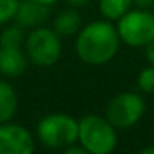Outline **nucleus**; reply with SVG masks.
Masks as SVG:
<instances>
[{"mask_svg": "<svg viewBox=\"0 0 154 154\" xmlns=\"http://www.w3.org/2000/svg\"><path fill=\"white\" fill-rule=\"evenodd\" d=\"M119 35L109 20H96L78 32L76 55L86 65H104L113 60L119 48Z\"/></svg>", "mask_w": 154, "mask_h": 154, "instance_id": "nucleus-1", "label": "nucleus"}, {"mask_svg": "<svg viewBox=\"0 0 154 154\" xmlns=\"http://www.w3.org/2000/svg\"><path fill=\"white\" fill-rule=\"evenodd\" d=\"M78 143L90 154H109L116 149V128L104 118L86 114L78 121Z\"/></svg>", "mask_w": 154, "mask_h": 154, "instance_id": "nucleus-2", "label": "nucleus"}, {"mask_svg": "<svg viewBox=\"0 0 154 154\" xmlns=\"http://www.w3.org/2000/svg\"><path fill=\"white\" fill-rule=\"evenodd\" d=\"M78 121L65 113H51L40 119L37 134L42 144L53 149H65L78 143Z\"/></svg>", "mask_w": 154, "mask_h": 154, "instance_id": "nucleus-3", "label": "nucleus"}, {"mask_svg": "<svg viewBox=\"0 0 154 154\" xmlns=\"http://www.w3.org/2000/svg\"><path fill=\"white\" fill-rule=\"evenodd\" d=\"M28 61L42 68L53 66L61 55V40L60 35L53 28L37 27L25 40Z\"/></svg>", "mask_w": 154, "mask_h": 154, "instance_id": "nucleus-4", "label": "nucleus"}, {"mask_svg": "<svg viewBox=\"0 0 154 154\" xmlns=\"http://www.w3.org/2000/svg\"><path fill=\"white\" fill-rule=\"evenodd\" d=\"M118 35L129 47H146L154 40V15L146 8L128 10L118 20Z\"/></svg>", "mask_w": 154, "mask_h": 154, "instance_id": "nucleus-5", "label": "nucleus"}, {"mask_svg": "<svg viewBox=\"0 0 154 154\" xmlns=\"http://www.w3.org/2000/svg\"><path fill=\"white\" fill-rule=\"evenodd\" d=\"M144 100L136 93H119L108 103L106 119L116 129L131 128L143 118L144 114Z\"/></svg>", "mask_w": 154, "mask_h": 154, "instance_id": "nucleus-6", "label": "nucleus"}, {"mask_svg": "<svg viewBox=\"0 0 154 154\" xmlns=\"http://www.w3.org/2000/svg\"><path fill=\"white\" fill-rule=\"evenodd\" d=\"M35 143L27 128L15 123H0V154H30Z\"/></svg>", "mask_w": 154, "mask_h": 154, "instance_id": "nucleus-7", "label": "nucleus"}, {"mask_svg": "<svg viewBox=\"0 0 154 154\" xmlns=\"http://www.w3.org/2000/svg\"><path fill=\"white\" fill-rule=\"evenodd\" d=\"M50 17V5L40 4L37 0H22L18 5L15 20L23 28L42 27Z\"/></svg>", "mask_w": 154, "mask_h": 154, "instance_id": "nucleus-8", "label": "nucleus"}, {"mask_svg": "<svg viewBox=\"0 0 154 154\" xmlns=\"http://www.w3.org/2000/svg\"><path fill=\"white\" fill-rule=\"evenodd\" d=\"M28 57L22 48L0 47V73L7 78H18L27 70Z\"/></svg>", "mask_w": 154, "mask_h": 154, "instance_id": "nucleus-9", "label": "nucleus"}, {"mask_svg": "<svg viewBox=\"0 0 154 154\" xmlns=\"http://www.w3.org/2000/svg\"><path fill=\"white\" fill-rule=\"evenodd\" d=\"M18 108L17 91L8 81L0 80V123H7L15 116Z\"/></svg>", "mask_w": 154, "mask_h": 154, "instance_id": "nucleus-10", "label": "nucleus"}, {"mask_svg": "<svg viewBox=\"0 0 154 154\" xmlns=\"http://www.w3.org/2000/svg\"><path fill=\"white\" fill-rule=\"evenodd\" d=\"M80 28H81V17L75 8L61 12L53 22V30L60 37H71V35L78 33Z\"/></svg>", "mask_w": 154, "mask_h": 154, "instance_id": "nucleus-11", "label": "nucleus"}, {"mask_svg": "<svg viewBox=\"0 0 154 154\" xmlns=\"http://www.w3.org/2000/svg\"><path fill=\"white\" fill-rule=\"evenodd\" d=\"M133 0H100V12L106 20H119L128 10H131Z\"/></svg>", "mask_w": 154, "mask_h": 154, "instance_id": "nucleus-12", "label": "nucleus"}, {"mask_svg": "<svg viewBox=\"0 0 154 154\" xmlns=\"http://www.w3.org/2000/svg\"><path fill=\"white\" fill-rule=\"evenodd\" d=\"M23 42H25V33L22 25H12V27L5 28L0 35V47L22 48Z\"/></svg>", "mask_w": 154, "mask_h": 154, "instance_id": "nucleus-13", "label": "nucleus"}, {"mask_svg": "<svg viewBox=\"0 0 154 154\" xmlns=\"http://www.w3.org/2000/svg\"><path fill=\"white\" fill-rule=\"evenodd\" d=\"M18 5H20V0H0V25L14 20Z\"/></svg>", "mask_w": 154, "mask_h": 154, "instance_id": "nucleus-14", "label": "nucleus"}, {"mask_svg": "<svg viewBox=\"0 0 154 154\" xmlns=\"http://www.w3.org/2000/svg\"><path fill=\"white\" fill-rule=\"evenodd\" d=\"M137 86L144 93L154 94V66L152 65L149 68L141 70V73L137 75Z\"/></svg>", "mask_w": 154, "mask_h": 154, "instance_id": "nucleus-15", "label": "nucleus"}, {"mask_svg": "<svg viewBox=\"0 0 154 154\" xmlns=\"http://www.w3.org/2000/svg\"><path fill=\"white\" fill-rule=\"evenodd\" d=\"M65 152H66V154H85V152H86V149H85L81 144H80V146H76V143H75V144H70L68 147H65Z\"/></svg>", "mask_w": 154, "mask_h": 154, "instance_id": "nucleus-16", "label": "nucleus"}, {"mask_svg": "<svg viewBox=\"0 0 154 154\" xmlns=\"http://www.w3.org/2000/svg\"><path fill=\"white\" fill-rule=\"evenodd\" d=\"M146 58H147V61L154 66V40H151L149 43L146 45Z\"/></svg>", "mask_w": 154, "mask_h": 154, "instance_id": "nucleus-17", "label": "nucleus"}, {"mask_svg": "<svg viewBox=\"0 0 154 154\" xmlns=\"http://www.w3.org/2000/svg\"><path fill=\"white\" fill-rule=\"evenodd\" d=\"M133 5H136L137 8H151L154 5V0H133Z\"/></svg>", "mask_w": 154, "mask_h": 154, "instance_id": "nucleus-18", "label": "nucleus"}, {"mask_svg": "<svg viewBox=\"0 0 154 154\" xmlns=\"http://www.w3.org/2000/svg\"><path fill=\"white\" fill-rule=\"evenodd\" d=\"M66 4H70L71 7H81V5H85V4H88L90 0H65Z\"/></svg>", "mask_w": 154, "mask_h": 154, "instance_id": "nucleus-19", "label": "nucleus"}, {"mask_svg": "<svg viewBox=\"0 0 154 154\" xmlns=\"http://www.w3.org/2000/svg\"><path fill=\"white\" fill-rule=\"evenodd\" d=\"M141 152H143V154H154V147L152 146L144 147V149H141Z\"/></svg>", "mask_w": 154, "mask_h": 154, "instance_id": "nucleus-20", "label": "nucleus"}, {"mask_svg": "<svg viewBox=\"0 0 154 154\" xmlns=\"http://www.w3.org/2000/svg\"><path fill=\"white\" fill-rule=\"evenodd\" d=\"M37 2H40V4H45V5H53L55 2H58V0H37Z\"/></svg>", "mask_w": 154, "mask_h": 154, "instance_id": "nucleus-21", "label": "nucleus"}]
</instances>
